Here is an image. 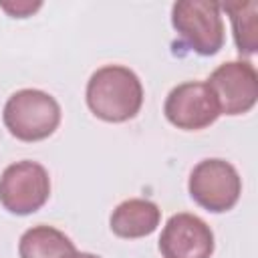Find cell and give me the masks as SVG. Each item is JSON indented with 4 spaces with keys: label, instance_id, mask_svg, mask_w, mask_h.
Returning a JSON list of instances; mask_svg holds the SVG:
<instances>
[{
    "label": "cell",
    "instance_id": "1",
    "mask_svg": "<svg viewBox=\"0 0 258 258\" xmlns=\"http://www.w3.org/2000/svg\"><path fill=\"white\" fill-rule=\"evenodd\" d=\"M85 97L95 117L107 123H123L139 113L143 85L129 67L105 64L91 75Z\"/></svg>",
    "mask_w": 258,
    "mask_h": 258
},
{
    "label": "cell",
    "instance_id": "2",
    "mask_svg": "<svg viewBox=\"0 0 258 258\" xmlns=\"http://www.w3.org/2000/svg\"><path fill=\"white\" fill-rule=\"evenodd\" d=\"M2 121L10 135L32 143L50 137L60 123L58 101L40 89H20L4 105Z\"/></svg>",
    "mask_w": 258,
    "mask_h": 258
},
{
    "label": "cell",
    "instance_id": "3",
    "mask_svg": "<svg viewBox=\"0 0 258 258\" xmlns=\"http://www.w3.org/2000/svg\"><path fill=\"white\" fill-rule=\"evenodd\" d=\"M171 24L179 44L200 56H214L224 46V20L218 2L179 0L171 6Z\"/></svg>",
    "mask_w": 258,
    "mask_h": 258
},
{
    "label": "cell",
    "instance_id": "4",
    "mask_svg": "<svg viewBox=\"0 0 258 258\" xmlns=\"http://www.w3.org/2000/svg\"><path fill=\"white\" fill-rule=\"evenodd\" d=\"M187 191L191 200L212 214L232 210L242 194V177L236 167L220 157H208L194 165Z\"/></svg>",
    "mask_w": 258,
    "mask_h": 258
},
{
    "label": "cell",
    "instance_id": "5",
    "mask_svg": "<svg viewBox=\"0 0 258 258\" xmlns=\"http://www.w3.org/2000/svg\"><path fill=\"white\" fill-rule=\"evenodd\" d=\"M50 196V177L38 161L10 163L0 175V204L6 212L28 216L40 210Z\"/></svg>",
    "mask_w": 258,
    "mask_h": 258
},
{
    "label": "cell",
    "instance_id": "6",
    "mask_svg": "<svg viewBox=\"0 0 258 258\" xmlns=\"http://www.w3.org/2000/svg\"><path fill=\"white\" fill-rule=\"evenodd\" d=\"M206 85L218 101L220 115L248 113L258 101V73L248 60H228L220 64Z\"/></svg>",
    "mask_w": 258,
    "mask_h": 258
},
{
    "label": "cell",
    "instance_id": "7",
    "mask_svg": "<svg viewBox=\"0 0 258 258\" xmlns=\"http://www.w3.org/2000/svg\"><path fill=\"white\" fill-rule=\"evenodd\" d=\"M165 119L183 131H200L220 117L212 89L202 81H187L173 87L163 103Z\"/></svg>",
    "mask_w": 258,
    "mask_h": 258
},
{
    "label": "cell",
    "instance_id": "8",
    "mask_svg": "<svg viewBox=\"0 0 258 258\" xmlns=\"http://www.w3.org/2000/svg\"><path fill=\"white\" fill-rule=\"evenodd\" d=\"M163 258H210L214 254V232L196 214H173L159 236Z\"/></svg>",
    "mask_w": 258,
    "mask_h": 258
},
{
    "label": "cell",
    "instance_id": "9",
    "mask_svg": "<svg viewBox=\"0 0 258 258\" xmlns=\"http://www.w3.org/2000/svg\"><path fill=\"white\" fill-rule=\"evenodd\" d=\"M159 220H161V210L155 202L145 198H129L113 210L109 218V226L115 236L133 240L153 234L159 226Z\"/></svg>",
    "mask_w": 258,
    "mask_h": 258
},
{
    "label": "cell",
    "instance_id": "10",
    "mask_svg": "<svg viewBox=\"0 0 258 258\" xmlns=\"http://www.w3.org/2000/svg\"><path fill=\"white\" fill-rule=\"evenodd\" d=\"M71 252H75L73 240L64 232L44 224L28 228L18 242L20 258H62Z\"/></svg>",
    "mask_w": 258,
    "mask_h": 258
},
{
    "label": "cell",
    "instance_id": "11",
    "mask_svg": "<svg viewBox=\"0 0 258 258\" xmlns=\"http://www.w3.org/2000/svg\"><path fill=\"white\" fill-rule=\"evenodd\" d=\"M224 8L230 14L234 42L240 54H254L258 48V4L254 0L226 2Z\"/></svg>",
    "mask_w": 258,
    "mask_h": 258
},
{
    "label": "cell",
    "instance_id": "12",
    "mask_svg": "<svg viewBox=\"0 0 258 258\" xmlns=\"http://www.w3.org/2000/svg\"><path fill=\"white\" fill-rule=\"evenodd\" d=\"M0 8L8 12L12 18H26L32 16L36 10L42 8V2H30V0H12V2H0Z\"/></svg>",
    "mask_w": 258,
    "mask_h": 258
},
{
    "label": "cell",
    "instance_id": "13",
    "mask_svg": "<svg viewBox=\"0 0 258 258\" xmlns=\"http://www.w3.org/2000/svg\"><path fill=\"white\" fill-rule=\"evenodd\" d=\"M62 258H101V256L91 254V252H79V250H75V252H71V254L62 256Z\"/></svg>",
    "mask_w": 258,
    "mask_h": 258
}]
</instances>
